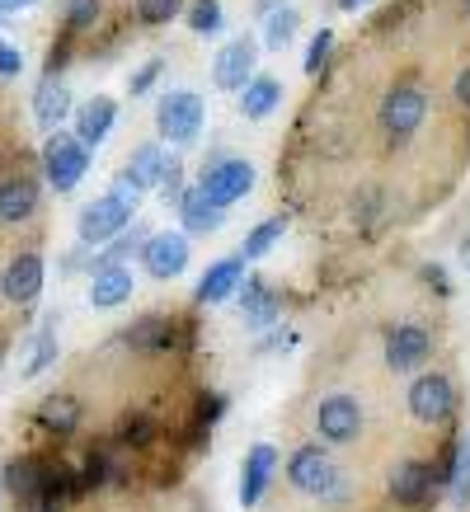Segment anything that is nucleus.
Listing matches in <instances>:
<instances>
[{
  "instance_id": "1",
  "label": "nucleus",
  "mask_w": 470,
  "mask_h": 512,
  "mask_svg": "<svg viewBox=\"0 0 470 512\" xmlns=\"http://www.w3.org/2000/svg\"><path fill=\"white\" fill-rule=\"evenodd\" d=\"M306 428L320 447L329 451H353L367 442V409H362L358 395L348 390H329V395H315L311 400V414H306Z\"/></svg>"
},
{
  "instance_id": "2",
  "label": "nucleus",
  "mask_w": 470,
  "mask_h": 512,
  "mask_svg": "<svg viewBox=\"0 0 470 512\" xmlns=\"http://www.w3.org/2000/svg\"><path fill=\"white\" fill-rule=\"evenodd\" d=\"M456 404H461V390H456L452 372H428V367H423V372L409 376L405 409L423 433H447L456 419Z\"/></svg>"
},
{
  "instance_id": "3",
  "label": "nucleus",
  "mask_w": 470,
  "mask_h": 512,
  "mask_svg": "<svg viewBox=\"0 0 470 512\" xmlns=\"http://www.w3.org/2000/svg\"><path fill=\"white\" fill-rule=\"evenodd\" d=\"M137 202H141L137 188L123 184V179H113L109 193H104V198H94L90 207L76 217V240L80 245H90V249L109 245L113 235L127 231V226L137 221Z\"/></svg>"
},
{
  "instance_id": "4",
  "label": "nucleus",
  "mask_w": 470,
  "mask_h": 512,
  "mask_svg": "<svg viewBox=\"0 0 470 512\" xmlns=\"http://www.w3.org/2000/svg\"><path fill=\"white\" fill-rule=\"evenodd\" d=\"M344 475L348 470L339 466V456L329 447H320V442H301V447L287 456V489L297 498H311V503H320Z\"/></svg>"
},
{
  "instance_id": "5",
  "label": "nucleus",
  "mask_w": 470,
  "mask_h": 512,
  "mask_svg": "<svg viewBox=\"0 0 470 512\" xmlns=\"http://www.w3.org/2000/svg\"><path fill=\"white\" fill-rule=\"evenodd\" d=\"M428 90L423 85H414V80H400V85H391V90L381 94V109H376V123H381V132L400 146V141L419 137V127L428 123Z\"/></svg>"
},
{
  "instance_id": "6",
  "label": "nucleus",
  "mask_w": 470,
  "mask_h": 512,
  "mask_svg": "<svg viewBox=\"0 0 470 512\" xmlns=\"http://www.w3.org/2000/svg\"><path fill=\"white\" fill-rule=\"evenodd\" d=\"M438 353V334L428 320H400V325L386 329V343H381V357L395 376H414L423 372Z\"/></svg>"
},
{
  "instance_id": "7",
  "label": "nucleus",
  "mask_w": 470,
  "mask_h": 512,
  "mask_svg": "<svg viewBox=\"0 0 470 512\" xmlns=\"http://www.w3.org/2000/svg\"><path fill=\"white\" fill-rule=\"evenodd\" d=\"M179 343H184L179 320L151 311V315H141V320H132L127 329H118L109 339V348L113 353H132V357H170Z\"/></svg>"
},
{
  "instance_id": "8",
  "label": "nucleus",
  "mask_w": 470,
  "mask_h": 512,
  "mask_svg": "<svg viewBox=\"0 0 470 512\" xmlns=\"http://www.w3.org/2000/svg\"><path fill=\"white\" fill-rule=\"evenodd\" d=\"M207 123V104L203 94L193 90H165L156 104V137L165 146H188V141L203 132Z\"/></svg>"
},
{
  "instance_id": "9",
  "label": "nucleus",
  "mask_w": 470,
  "mask_h": 512,
  "mask_svg": "<svg viewBox=\"0 0 470 512\" xmlns=\"http://www.w3.org/2000/svg\"><path fill=\"white\" fill-rule=\"evenodd\" d=\"M90 146H80L76 141V132H47V141H43V179H47V188H57V193H71V188L90 174Z\"/></svg>"
},
{
  "instance_id": "10",
  "label": "nucleus",
  "mask_w": 470,
  "mask_h": 512,
  "mask_svg": "<svg viewBox=\"0 0 470 512\" xmlns=\"http://www.w3.org/2000/svg\"><path fill=\"white\" fill-rule=\"evenodd\" d=\"M43 282H47L43 254L38 249H19L0 268V301L10 311H29V306H38V296H43Z\"/></svg>"
},
{
  "instance_id": "11",
  "label": "nucleus",
  "mask_w": 470,
  "mask_h": 512,
  "mask_svg": "<svg viewBox=\"0 0 470 512\" xmlns=\"http://www.w3.org/2000/svg\"><path fill=\"white\" fill-rule=\"evenodd\" d=\"M141 273H151L156 282H174L188 273V259H193V245H188L184 231H151L137 249Z\"/></svg>"
},
{
  "instance_id": "12",
  "label": "nucleus",
  "mask_w": 470,
  "mask_h": 512,
  "mask_svg": "<svg viewBox=\"0 0 470 512\" xmlns=\"http://www.w3.org/2000/svg\"><path fill=\"white\" fill-rule=\"evenodd\" d=\"M198 188H203L212 202H221V207H231V202L250 198L254 188V165L245 156H212L198 170Z\"/></svg>"
},
{
  "instance_id": "13",
  "label": "nucleus",
  "mask_w": 470,
  "mask_h": 512,
  "mask_svg": "<svg viewBox=\"0 0 470 512\" xmlns=\"http://www.w3.org/2000/svg\"><path fill=\"white\" fill-rule=\"evenodd\" d=\"M386 498L395 508H423L433 498V470L423 456H400L386 470Z\"/></svg>"
},
{
  "instance_id": "14",
  "label": "nucleus",
  "mask_w": 470,
  "mask_h": 512,
  "mask_svg": "<svg viewBox=\"0 0 470 512\" xmlns=\"http://www.w3.org/2000/svg\"><path fill=\"white\" fill-rule=\"evenodd\" d=\"M235 296H240V320H245L250 334H264L282 320V292L268 287V278H259V273H245Z\"/></svg>"
},
{
  "instance_id": "15",
  "label": "nucleus",
  "mask_w": 470,
  "mask_h": 512,
  "mask_svg": "<svg viewBox=\"0 0 470 512\" xmlns=\"http://www.w3.org/2000/svg\"><path fill=\"white\" fill-rule=\"evenodd\" d=\"M254 62H259V43H254L250 33H240L226 47H217V57H212V85L221 94H240L245 80L254 76Z\"/></svg>"
},
{
  "instance_id": "16",
  "label": "nucleus",
  "mask_w": 470,
  "mask_h": 512,
  "mask_svg": "<svg viewBox=\"0 0 470 512\" xmlns=\"http://www.w3.org/2000/svg\"><path fill=\"white\" fill-rule=\"evenodd\" d=\"M80 423H85V400H80L76 390H52V395H43V400L33 404V428L57 437V442H66Z\"/></svg>"
},
{
  "instance_id": "17",
  "label": "nucleus",
  "mask_w": 470,
  "mask_h": 512,
  "mask_svg": "<svg viewBox=\"0 0 470 512\" xmlns=\"http://www.w3.org/2000/svg\"><path fill=\"white\" fill-rule=\"evenodd\" d=\"M38 207H43V184L33 174L19 170L0 179V226H24L38 217Z\"/></svg>"
},
{
  "instance_id": "18",
  "label": "nucleus",
  "mask_w": 470,
  "mask_h": 512,
  "mask_svg": "<svg viewBox=\"0 0 470 512\" xmlns=\"http://www.w3.org/2000/svg\"><path fill=\"white\" fill-rule=\"evenodd\" d=\"M278 447L273 442H254L250 451H245V466H240V503L245 508H259L268 494V484H273V475H278Z\"/></svg>"
},
{
  "instance_id": "19",
  "label": "nucleus",
  "mask_w": 470,
  "mask_h": 512,
  "mask_svg": "<svg viewBox=\"0 0 470 512\" xmlns=\"http://www.w3.org/2000/svg\"><path fill=\"white\" fill-rule=\"evenodd\" d=\"M71 118H76V141L80 146H90V151H99L104 141H109L113 123H118V99H109V94H90L85 104H76L71 109Z\"/></svg>"
},
{
  "instance_id": "20",
  "label": "nucleus",
  "mask_w": 470,
  "mask_h": 512,
  "mask_svg": "<svg viewBox=\"0 0 470 512\" xmlns=\"http://www.w3.org/2000/svg\"><path fill=\"white\" fill-rule=\"evenodd\" d=\"M165 165H170V151H165V141H141L127 151V165L118 170L123 184H132L137 193H151V188L165 179Z\"/></svg>"
},
{
  "instance_id": "21",
  "label": "nucleus",
  "mask_w": 470,
  "mask_h": 512,
  "mask_svg": "<svg viewBox=\"0 0 470 512\" xmlns=\"http://www.w3.org/2000/svg\"><path fill=\"white\" fill-rule=\"evenodd\" d=\"M174 212H179V231H184L188 240H193V235H217L221 226H226V207L207 198L198 184L184 188V198H179Z\"/></svg>"
},
{
  "instance_id": "22",
  "label": "nucleus",
  "mask_w": 470,
  "mask_h": 512,
  "mask_svg": "<svg viewBox=\"0 0 470 512\" xmlns=\"http://www.w3.org/2000/svg\"><path fill=\"white\" fill-rule=\"evenodd\" d=\"M71 109H76V99H71V85L62 76L38 80V90H33V123L43 132H57L62 123H71Z\"/></svg>"
},
{
  "instance_id": "23",
  "label": "nucleus",
  "mask_w": 470,
  "mask_h": 512,
  "mask_svg": "<svg viewBox=\"0 0 470 512\" xmlns=\"http://www.w3.org/2000/svg\"><path fill=\"white\" fill-rule=\"evenodd\" d=\"M137 292V278H132V264H109V268H94L90 278V311H118L127 306Z\"/></svg>"
},
{
  "instance_id": "24",
  "label": "nucleus",
  "mask_w": 470,
  "mask_h": 512,
  "mask_svg": "<svg viewBox=\"0 0 470 512\" xmlns=\"http://www.w3.org/2000/svg\"><path fill=\"white\" fill-rule=\"evenodd\" d=\"M240 278H245V259H240V254H231V259H217V264H207V273L198 278V292H193V301H198V306H221V301H231V296H235Z\"/></svg>"
},
{
  "instance_id": "25",
  "label": "nucleus",
  "mask_w": 470,
  "mask_h": 512,
  "mask_svg": "<svg viewBox=\"0 0 470 512\" xmlns=\"http://www.w3.org/2000/svg\"><path fill=\"white\" fill-rule=\"evenodd\" d=\"M282 104V80L268 76V71H254L250 80H245V90H240V113L250 118V123H264V118H273Z\"/></svg>"
},
{
  "instance_id": "26",
  "label": "nucleus",
  "mask_w": 470,
  "mask_h": 512,
  "mask_svg": "<svg viewBox=\"0 0 470 512\" xmlns=\"http://www.w3.org/2000/svg\"><path fill=\"white\" fill-rule=\"evenodd\" d=\"M57 329H62V315H47L43 325L33 329L29 339V362H24V381L43 376L52 362H57Z\"/></svg>"
},
{
  "instance_id": "27",
  "label": "nucleus",
  "mask_w": 470,
  "mask_h": 512,
  "mask_svg": "<svg viewBox=\"0 0 470 512\" xmlns=\"http://www.w3.org/2000/svg\"><path fill=\"white\" fill-rule=\"evenodd\" d=\"M113 442L123 451H151L160 442V423L151 414H123V423L113 428Z\"/></svg>"
},
{
  "instance_id": "28",
  "label": "nucleus",
  "mask_w": 470,
  "mask_h": 512,
  "mask_svg": "<svg viewBox=\"0 0 470 512\" xmlns=\"http://www.w3.org/2000/svg\"><path fill=\"white\" fill-rule=\"evenodd\" d=\"M282 231H287V217H268V221H259L250 235H245V245H240V259L245 264H254V259H264L268 249L282 240Z\"/></svg>"
},
{
  "instance_id": "29",
  "label": "nucleus",
  "mask_w": 470,
  "mask_h": 512,
  "mask_svg": "<svg viewBox=\"0 0 470 512\" xmlns=\"http://www.w3.org/2000/svg\"><path fill=\"white\" fill-rule=\"evenodd\" d=\"M297 29H301V10L282 5V10H273V15L264 19V47L268 52H282V47L297 38Z\"/></svg>"
},
{
  "instance_id": "30",
  "label": "nucleus",
  "mask_w": 470,
  "mask_h": 512,
  "mask_svg": "<svg viewBox=\"0 0 470 512\" xmlns=\"http://www.w3.org/2000/svg\"><path fill=\"white\" fill-rule=\"evenodd\" d=\"M184 19L198 38H212L226 24V10H221V0H184Z\"/></svg>"
},
{
  "instance_id": "31",
  "label": "nucleus",
  "mask_w": 470,
  "mask_h": 512,
  "mask_svg": "<svg viewBox=\"0 0 470 512\" xmlns=\"http://www.w3.org/2000/svg\"><path fill=\"white\" fill-rule=\"evenodd\" d=\"M447 494H452L456 508H470V433L456 442L452 475H447Z\"/></svg>"
},
{
  "instance_id": "32",
  "label": "nucleus",
  "mask_w": 470,
  "mask_h": 512,
  "mask_svg": "<svg viewBox=\"0 0 470 512\" xmlns=\"http://www.w3.org/2000/svg\"><path fill=\"white\" fill-rule=\"evenodd\" d=\"M104 19V0H62V24L71 33H90Z\"/></svg>"
},
{
  "instance_id": "33",
  "label": "nucleus",
  "mask_w": 470,
  "mask_h": 512,
  "mask_svg": "<svg viewBox=\"0 0 470 512\" xmlns=\"http://www.w3.org/2000/svg\"><path fill=\"white\" fill-rule=\"evenodd\" d=\"M184 15V0H137V19L141 24H170V19Z\"/></svg>"
},
{
  "instance_id": "34",
  "label": "nucleus",
  "mask_w": 470,
  "mask_h": 512,
  "mask_svg": "<svg viewBox=\"0 0 470 512\" xmlns=\"http://www.w3.org/2000/svg\"><path fill=\"white\" fill-rule=\"evenodd\" d=\"M165 76V57H151V62H141L137 71H132V80H127V94L132 99H141V94L156 90V80Z\"/></svg>"
},
{
  "instance_id": "35",
  "label": "nucleus",
  "mask_w": 470,
  "mask_h": 512,
  "mask_svg": "<svg viewBox=\"0 0 470 512\" xmlns=\"http://www.w3.org/2000/svg\"><path fill=\"white\" fill-rule=\"evenodd\" d=\"M160 202L165 207H179V198H184V165H179V156H170V165H165V179H160Z\"/></svg>"
},
{
  "instance_id": "36",
  "label": "nucleus",
  "mask_w": 470,
  "mask_h": 512,
  "mask_svg": "<svg viewBox=\"0 0 470 512\" xmlns=\"http://www.w3.org/2000/svg\"><path fill=\"white\" fill-rule=\"evenodd\" d=\"M292 343H297V334H292V329H264V334H259V343H254V357H278V353H287V348H292Z\"/></svg>"
},
{
  "instance_id": "37",
  "label": "nucleus",
  "mask_w": 470,
  "mask_h": 512,
  "mask_svg": "<svg viewBox=\"0 0 470 512\" xmlns=\"http://www.w3.org/2000/svg\"><path fill=\"white\" fill-rule=\"evenodd\" d=\"M329 47H334V33L329 29H320L311 38V52H306V76H320V71H325V62H329Z\"/></svg>"
},
{
  "instance_id": "38",
  "label": "nucleus",
  "mask_w": 470,
  "mask_h": 512,
  "mask_svg": "<svg viewBox=\"0 0 470 512\" xmlns=\"http://www.w3.org/2000/svg\"><path fill=\"white\" fill-rule=\"evenodd\" d=\"M90 264H94V249L80 245V240L62 254V273H90Z\"/></svg>"
},
{
  "instance_id": "39",
  "label": "nucleus",
  "mask_w": 470,
  "mask_h": 512,
  "mask_svg": "<svg viewBox=\"0 0 470 512\" xmlns=\"http://www.w3.org/2000/svg\"><path fill=\"white\" fill-rule=\"evenodd\" d=\"M19 71H24V52H19L15 43H0V76L15 80Z\"/></svg>"
},
{
  "instance_id": "40",
  "label": "nucleus",
  "mask_w": 470,
  "mask_h": 512,
  "mask_svg": "<svg viewBox=\"0 0 470 512\" xmlns=\"http://www.w3.org/2000/svg\"><path fill=\"white\" fill-rule=\"evenodd\" d=\"M419 273H423V282H428V287H433V292H438V296H452V282H447V268H438V264H423Z\"/></svg>"
},
{
  "instance_id": "41",
  "label": "nucleus",
  "mask_w": 470,
  "mask_h": 512,
  "mask_svg": "<svg viewBox=\"0 0 470 512\" xmlns=\"http://www.w3.org/2000/svg\"><path fill=\"white\" fill-rule=\"evenodd\" d=\"M38 0H0V19L5 15H19V10H33Z\"/></svg>"
},
{
  "instance_id": "42",
  "label": "nucleus",
  "mask_w": 470,
  "mask_h": 512,
  "mask_svg": "<svg viewBox=\"0 0 470 512\" xmlns=\"http://www.w3.org/2000/svg\"><path fill=\"white\" fill-rule=\"evenodd\" d=\"M456 99H461V104L470 109V66L461 71V76H456Z\"/></svg>"
},
{
  "instance_id": "43",
  "label": "nucleus",
  "mask_w": 470,
  "mask_h": 512,
  "mask_svg": "<svg viewBox=\"0 0 470 512\" xmlns=\"http://www.w3.org/2000/svg\"><path fill=\"white\" fill-rule=\"evenodd\" d=\"M282 5H287V0H254V15H259V19H268V15H273V10H282Z\"/></svg>"
},
{
  "instance_id": "44",
  "label": "nucleus",
  "mask_w": 470,
  "mask_h": 512,
  "mask_svg": "<svg viewBox=\"0 0 470 512\" xmlns=\"http://www.w3.org/2000/svg\"><path fill=\"white\" fill-rule=\"evenodd\" d=\"M461 264H466V273H470V240L461 245Z\"/></svg>"
},
{
  "instance_id": "45",
  "label": "nucleus",
  "mask_w": 470,
  "mask_h": 512,
  "mask_svg": "<svg viewBox=\"0 0 470 512\" xmlns=\"http://www.w3.org/2000/svg\"><path fill=\"white\" fill-rule=\"evenodd\" d=\"M0 362H5V343H0Z\"/></svg>"
}]
</instances>
